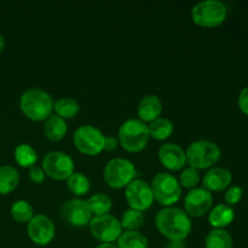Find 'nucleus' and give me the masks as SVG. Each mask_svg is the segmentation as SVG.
<instances>
[{
  "label": "nucleus",
  "instance_id": "25",
  "mask_svg": "<svg viewBox=\"0 0 248 248\" xmlns=\"http://www.w3.org/2000/svg\"><path fill=\"white\" fill-rule=\"evenodd\" d=\"M15 159H16L17 164L21 166L31 167L36 162L38 155L33 147L26 144V143H22V144L17 145V148L15 149Z\"/></svg>",
  "mask_w": 248,
  "mask_h": 248
},
{
  "label": "nucleus",
  "instance_id": "21",
  "mask_svg": "<svg viewBox=\"0 0 248 248\" xmlns=\"http://www.w3.org/2000/svg\"><path fill=\"white\" fill-rule=\"evenodd\" d=\"M118 248H148V239L137 230H126L119 236Z\"/></svg>",
  "mask_w": 248,
  "mask_h": 248
},
{
  "label": "nucleus",
  "instance_id": "13",
  "mask_svg": "<svg viewBox=\"0 0 248 248\" xmlns=\"http://www.w3.org/2000/svg\"><path fill=\"white\" fill-rule=\"evenodd\" d=\"M61 215L68 223L77 227L87 224L92 219V211L89 203L86 200L81 199H72L65 201L61 208Z\"/></svg>",
  "mask_w": 248,
  "mask_h": 248
},
{
  "label": "nucleus",
  "instance_id": "29",
  "mask_svg": "<svg viewBox=\"0 0 248 248\" xmlns=\"http://www.w3.org/2000/svg\"><path fill=\"white\" fill-rule=\"evenodd\" d=\"M143 222H144V217H143L142 211L130 208V210L125 211L120 223L121 227L126 228L127 230H136L143 224Z\"/></svg>",
  "mask_w": 248,
  "mask_h": 248
},
{
  "label": "nucleus",
  "instance_id": "22",
  "mask_svg": "<svg viewBox=\"0 0 248 248\" xmlns=\"http://www.w3.org/2000/svg\"><path fill=\"white\" fill-rule=\"evenodd\" d=\"M206 248H232V239L224 229H213L205 240Z\"/></svg>",
  "mask_w": 248,
  "mask_h": 248
},
{
  "label": "nucleus",
  "instance_id": "3",
  "mask_svg": "<svg viewBox=\"0 0 248 248\" xmlns=\"http://www.w3.org/2000/svg\"><path fill=\"white\" fill-rule=\"evenodd\" d=\"M119 140L128 152H140L149 140L148 125L138 119H128L120 126Z\"/></svg>",
  "mask_w": 248,
  "mask_h": 248
},
{
  "label": "nucleus",
  "instance_id": "30",
  "mask_svg": "<svg viewBox=\"0 0 248 248\" xmlns=\"http://www.w3.org/2000/svg\"><path fill=\"white\" fill-rule=\"evenodd\" d=\"M199 181H200L199 171L191 166L183 170L181 177H179V184H182L186 188H194L199 183Z\"/></svg>",
  "mask_w": 248,
  "mask_h": 248
},
{
  "label": "nucleus",
  "instance_id": "31",
  "mask_svg": "<svg viewBox=\"0 0 248 248\" xmlns=\"http://www.w3.org/2000/svg\"><path fill=\"white\" fill-rule=\"evenodd\" d=\"M242 194H244V191L240 186H230L225 193V201H227L228 206L236 205L241 200Z\"/></svg>",
  "mask_w": 248,
  "mask_h": 248
},
{
  "label": "nucleus",
  "instance_id": "37",
  "mask_svg": "<svg viewBox=\"0 0 248 248\" xmlns=\"http://www.w3.org/2000/svg\"><path fill=\"white\" fill-rule=\"evenodd\" d=\"M4 45H5L4 38H2V35H1V34H0V52H1L2 48H4Z\"/></svg>",
  "mask_w": 248,
  "mask_h": 248
},
{
  "label": "nucleus",
  "instance_id": "9",
  "mask_svg": "<svg viewBox=\"0 0 248 248\" xmlns=\"http://www.w3.org/2000/svg\"><path fill=\"white\" fill-rule=\"evenodd\" d=\"M43 170L46 174L58 181L68 179L74 172V161L67 153L52 150L44 156Z\"/></svg>",
  "mask_w": 248,
  "mask_h": 248
},
{
  "label": "nucleus",
  "instance_id": "23",
  "mask_svg": "<svg viewBox=\"0 0 248 248\" xmlns=\"http://www.w3.org/2000/svg\"><path fill=\"white\" fill-rule=\"evenodd\" d=\"M148 130H149V136H152L155 140H162L170 137L173 132V124L166 118H157L150 123Z\"/></svg>",
  "mask_w": 248,
  "mask_h": 248
},
{
  "label": "nucleus",
  "instance_id": "14",
  "mask_svg": "<svg viewBox=\"0 0 248 248\" xmlns=\"http://www.w3.org/2000/svg\"><path fill=\"white\" fill-rule=\"evenodd\" d=\"M212 202V194L205 188H193L184 199V206L188 215L195 217H200L207 213Z\"/></svg>",
  "mask_w": 248,
  "mask_h": 248
},
{
  "label": "nucleus",
  "instance_id": "5",
  "mask_svg": "<svg viewBox=\"0 0 248 248\" xmlns=\"http://www.w3.org/2000/svg\"><path fill=\"white\" fill-rule=\"evenodd\" d=\"M228 10L222 1L205 0L198 2L191 10L193 19L201 27H217L227 18Z\"/></svg>",
  "mask_w": 248,
  "mask_h": 248
},
{
  "label": "nucleus",
  "instance_id": "11",
  "mask_svg": "<svg viewBox=\"0 0 248 248\" xmlns=\"http://www.w3.org/2000/svg\"><path fill=\"white\" fill-rule=\"evenodd\" d=\"M125 194L128 205L133 210H147L148 207H150L153 200H154L152 186L145 181H142V179H133L126 186Z\"/></svg>",
  "mask_w": 248,
  "mask_h": 248
},
{
  "label": "nucleus",
  "instance_id": "12",
  "mask_svg": "<svg viewBox=\"0 0 248 248\" xmlns=\"http://www.w3.org/2000/svg\"><path fill=\"white\" fill-rule=\"evenodd\" d=\"M56 234V228L52 220L44 215L33 216L28 223V236L31 241L40 246L50 244Z\"/></svg>",
  "mask_w": 248,
  "mask_h": 248
},
{
  "label": "nucleus",
  "instance_id": "16",
  "mask_svg": "<svg viewBox=\"0 0 248 248\" xmlns=\"http://www.w3.org/2000/svg\"><path fill=\"white\" fill-rule=\"evenodd\" d=\"M232 172L223 167H213L203 177V186L208 191H220L232 183Z\"/></svg>",
  "mask_w": 248,
  "mask_h": 248
},
{
  "label": "nucleus",
  "instance_id": "1",
  "mask_svg": "<svg viewBox=\"0 0 248 248\" xmlns=\"http://www.w3.org/2000/svg\"><path fill=\"white\" fill-rule=\"evenodd\" d=\"M157 229L171 241H182L191 230L190 217L177 207H165L157 212L155 218Z\"/></svg>",
  "mask_w": 248,
  "mask_h": 248
},
{
  "label": "nucleus",
  "instance_id": "6",
  "mask_svg": "<svg viewBox=\"0 0 248 248\" xmlns=\"http://www.w3.org/2000/svg\"><path fill=\"white\" fill-rule=\"evenodd\" d=\"M152 190L154 199L162 205H172L181 198V184L174 176L169 172H160L153 178Z\"/></svg>",
  "mask_w": 248,
  "mask_h": 248
},
{
  "label": "nucleus",
  "instance_id": "15",
  "mask_svg": "<svg viewBox=\"0 0 248 248\" xmlns=\"http://www.w3.org/2000/svg\"><path fill=\"white\" fill-rule=\"evenodd\" d=\"M159 159L165 167L170 170H181L186 162V152L176 143H165L160 147Z\"/></svg>",
  "mask_w": 248,
  "mask_h": 248
},
{
  "label": "nucleus",
  "instance_id": "19",
  "mask_svg": "<svg viewBox=\"0 0 248 248\" xmlns=\"http://www.w3.org/2000/svg\"><path fill=\"white\" fill-rule=\"evenodd\" d=\"M234 210L228 205H217L212 208L210 216H208L210 224L216 229H222V228L229 225L234 220Z\"/></svg>",
  "mask_w": 248,
  "mask_h": 248
},
{
  "label": "nucleus",
  "instance_id": "26",
  "mask_svg": "<svg viewBox=\"0 0 248 248\" xmlns=\"http://www.w3.org/2000/svg\"><path fill=\"white\" fill-rule=\"evenodd\" d=\"M68 188L75 195H85L90 190V181L81 172H73L68 178Z\"/></svg>",
  "mask_w": 248,
  "mask_h": 248
},
{
  "label": "nucleus",
  "instance_id": "8",
  "mask_svg": "<svg viewBox=\"0 0 248 248\" xmlns=\"http://www.w3.org/2000/svg\"><path fill=\"white\" fill-rule=\"evenodd\" d=\"M104 135L92 125H82L75 130L73 140L78 149L87 155H96L104 148Z\"/></svg>",
  "mask_w": 248,
  "mask_h": 248
},
{
  "label": "nucleus",
  "instance_id": "20",
  "mask_svg": "<svg viewBox=\"0 0 248 248\" xmlns=\"http://www.w3.org/2000/svg\"><path fill=\"white\" fill-rule=\"evenodd\" d=\"M18 182L19 173L15 167L7 165L0 167V194H9L18 186Z\"/></svg>",
  "mask_w": 248,
  "mask_h": 248
},
{
  "label": "nucleus",
  "instance_id": "18",
  "mask_svg": "<svg viewBox=\"0 0 248 248\" xmlns=\"http://www.w3.org/2000/svg\"><path fill=\"white\" fill-rule=\"evenodd\" d=\"M44 132L51 140H60L67 133V123L57 114H51L45 120Z\"/></svg>",
  "mask_w": 248,
  "mask_h": 248
},
{
  "label": "nucleus",
  "instance_id": "10",
  "mask_svg": "<svg viewBox=\"0 0 248 248\" xmlns=\"http://www.w3.org/2000/svg\"><path fill=\"white\" fill-rule=\"evenodd\" d=\"M92 235L103 244H111L119 239L123 232V227L118 218L110 215L96 216L90 222Z\"/></svg>",
  "mask_w": 248,
  "mask_h": 248
},
{
  "label": "nucleus",
  "instance_id": "32",
  "mask_svg": "<svg viewBox=\"0 0 248 248\" xmlns=\"http://www.w3.org/2000/svg\"><path fill=\"white\" fill-rule=\"evenodd\" d=\"M29 176H31V181L35 182V183H43L44 179H45V172L43 169L33 165L29 169Z\"/></svg>",
  "mask_w": 248,
  "mask_h": 248
},
{
  "label": "nucleus",
  "instance_id": "36",
  "mask_svg": "<svg viewBox=\"0 0 248 248\" xmlns=\"http://www.w3.org/2000/svg\"><path fill=\"white\" fill-rule=\"evenodd\" d=\"M94 248H118V246L114 244H101Z\"/></svg>",
  "mask_w": 248,
  "mask_h": 248
},
{
  "label": "nucleus",
  "instance_id": "24",
  "mask_svg": "<svg viewBox=\"0 0 248 248\" xmlns=\"http://www.w3.org/2000/svg\"><path fill=\"white\" fill-rule=\"evenodd\" d=\"M53 109L56 110V114L60 115L61 118L67 119V118H73L78 114L80 107L79 103L75 101L74 98H70V97H62L58 101H56L53 103Z\"/></svg>",
  "mask_w": 248,
  "mask_h": 248
},
{
  "label": "nucleus",
  "instance_id": "2",
  "mask_svg": "<svg viewBox=\"0 0 248 248\" xmlns=\"http://www.w3.org/2000/svg\"><path fill=\"white\" fill-rule=\"evenodd\" d=\"M19 106L24 115L31 120H46L52 113L53 101L44 90L29 89L21 96Z\"/></svg>",
  "mask_w": 248,
  "mask_h": 248
},
{
  "label": "nucleus",
  "instance_id": "35",
  "mask_svg": "<svg viewBox=\"0 0 248 248\" xmlns=\"http://www.w3.org/2000/svg\"><path fill=\"white\" fill-rule=\"evenodd\" d=\"M166 248H186V244L182 241H170Z\"/></svg>",
  "mask_w": 248,
  "mask_h": 248
},
{
  "label": "nucleus",
  "instance_id": "27",
  "mask_svg": "<svg viewBox=\"0 0 248 248\" xmlns=\"http://www.w3.org/2000/svg\"><path fill=\"white\" fill-rule=\"evenodd\" d=\"M86 201L91 208L92 213H96V216L107 215L111 208V199L106 194H94Z\"/></svg>",
  "mask_w": 248,
  "mask_h": 248
},
{
  "label": "nucleus",
  "instance_id": "4",
  "mask_svg": "<svg viewBox=\"0 0 248 248\" xmlns=\"http://www.w3.org/2000/svg\"><path fill=\"white\" fill-rule=\"evenodd\" d=\"M186 161L194 169H207L220 159V149L211 140H195L188 147Z\"/></svg>",
  "mask_w": 248,
  "mask_h": 248
},
{
  "label": "nucleus",
  "instance_id": "7",
  "mask_svg": "<svg viewBox=\"0 0 248 248\" xmlns=\"http://www.w3.org/2000/svg\"><path fill=\"white\" fill-rule=\"evenodd\" d=\"M104 179L113 188L127 186L136 176V167L130 160L114 157L104 167Z\"/></svg>",
  "mask_w": 248,
  "mask_h": 248
},
{
  "label": "nucleus",
  "instance_id": "33",
  "mask_svg": "<svg viewBox=\"0 0 248 248\" xmlns=\"http://www.w3.org/2000/svg\"><path fill=\"white\" fill-rule=\"evenodd\" d=\"M237 103H239V107L240 109H241L242 113L248 115V86L245 87V89L240 92Z\"/></svg>",
  "mask_w": 248,
  "mask_h": 248
},
{
  "label": "nucleus",
  "instance_id": "34",
  "mask_svg": "<svg viewBox=\"0 0 248 248\" xmlns=\"http://www.w3.org/2000/svg\"><path fill=\"white\" fill-rule=\"evenodd\" d=\"M116 145H118V140H115L111 136H108V137L104 138V148L103 149L108 150V152H111V150L116 149Z\"/></svg>",
  "mask_w": 248,
  "mask_h": 248
},
{
  "label": "nucleus",
  "instance_id": "28",
  "mask_svg": "<svg viewBox=\"0 0 248 248\" xmlns=\"http://www.w3.org/2000/svg\"><path fill=\"white\" fill-rule=\"evenodd\" d=\"M33 207L26 200L15 201L11 206V215L17 222H29L33 218Z\"/></svg>",
  "mask_w": 248,
  "mask_h": 248
},
{
  "label": "nucleus",
  "instance_id": "17",
  "mask_svg": "<svg viewBox=\"0 0 248 248\" xmlns=\"http://www.w3.org/2000/svg\"><path fill=\"white\" fill-rule=\"evenodd\" d=\"M162 111V103L155 94H147L143 97L138 104L137 113L142 121H153L159 118Z\"/></svg>",
  "mask_w": 248,
  "mask_h": 248
}]
</instances>
